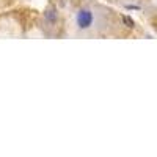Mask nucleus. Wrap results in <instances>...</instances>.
Listing matches in <instances>:
<instances>
[{
	"mask_svg": "<svg viewBox=\"0 0 157 157\" xmlns=\"http://www.w3.org/2000/svg\"><path fill=\"white\" fill-rule=\"evenodd\" d=\"M94 22V14L93 11L88 8H80L75 13V25L78 30H88Z\"/></svg>",
	"mask_w": 157,
	"mask_h": 157,
	"instance_id": "nucleus-1",
	"label": "nucleus"
},
{
	"mask_svg": "<svg viewBox=\"0 0 157 157\" xmlns=\"http://www.w3.org/2000/svg\"><path fill=\"white\" fill-rule=\"evenodd\" d=\"M57 17H58V14H57V10H55V8H52V10H49V11L46 13V21H47L49 24L57 22Z\"/></svg>",
	"mask_w": 157,
	"mask_h": 157,
	"instance_id": "nucleus-2",
	"label": "nucleus"
},
{
	"mask_svg": "<svg viewBox=\"0 0 157 157\" xmlns=\"http://www.w3.org/2000/svg\"><path fill=\"white\" fill-rule=\"evenodd\" d=\"M123 22L127 25V27H134V21L130 17H127V16H123Z\"/></svg>",
	"mask_w": 157,
	"mask_h": 157,
	"instance_id": "nucleus-3",
	"label": "nucleus"
}]
</instances>
